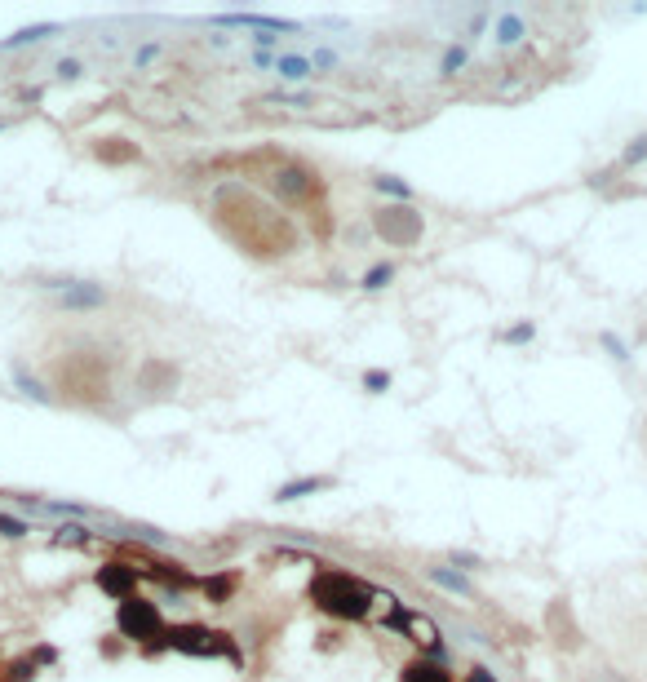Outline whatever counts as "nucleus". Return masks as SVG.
<instances>
[{
	"label": "nucleus",
	"mask_w": 647,
	"mask_h": 682,
	"mask_svg": "<svg viewBox=\"0 0 647 682\" xmlns=\"http://www.w3.org/2000/svg\"><path fill=\"white\" fill-rule=\"evenodd\" d=\"M311 598L315 607H324L328 616H342V620H364L368 607H373V589L351 581L346 572H320L311 581Z\"/></svg>",
	"instance_id": "nucleus-1"
},
{
	"label": "nucleus",
	"mask_w": 647,
	"mask_h": 682,
	"mask_svg": "<svg viewBox=\"0 0 647 682\" xmlns=\"http://www.w3.org/2000/svg\"><path fill=\"white\" fill-rule=\"evenodd\" d=\"M173 651H187V656H231L235 660V643L218 629H204V625H173L164 629V643Z\"/></svg>",
	"instance_id": "nucleus-2"
},
{
	"label": "nucleus",
	"mask_w": 647,
	"mask_h": 682,
	"mask_svg": "<svg viewBox=\"0 0 647 682\" xmlns=\"http://www.w3.org/2000/svg\"><path fill=\"white\" fill-rule=\"evenodd\" d=\"M116 625H120V634L125 638H133V643H147V638H164V616H160V607L156 603H147V598H125V603L116 607Z\"/></svg>",
	"instance_id": "nucleus-3"
},
{
	"label": "nucleus",
	"mask_w": 647,
	"mask_h": 682,
	"mask_svg": "<svg viewBox=\"0 0 647 682\" xmlns=\"http://www.w3.org/2000/svg\"><path fill=\"white\" fill-rule=\"evenodd\" d=\"M377 231H382L390 244H413L421 235V217L413 209H382L377 213Z\"/></svg>",
	"instance_id": "nucleus-4"
},
{
	"label": "nucleus",
	"mask_w": 647,
	"mask_h": 682,
	"mask_svg": "<svg viewBox=\"0 0 647 682\" xmlns=\"http://www.w3.org/2000/svg\"><path fill=\"white\" fill-rule=\"evenodd\" d=\"M98 589H107L111 598H133V589H138V567L129 563H102L98 567Z\"/></svg>",
	"instance_id": "nucleus-5"
},
{
	"label": "nucleus",
	"mask_w": 647,
	"mask_h": 682,
	"mask_svg": "<svg viewBox=\"0 0 647 682\" xmlns=\"http://www.w3.org/2000/svg\"><path fill=\"white\" fill-rule=\"evenodd\" d=\"M49 288H58V306H67V310H89V306L107 302L102 284H49Z\"/></svg>",
	"instance_id": "nucleus-6"
},
{
	"label": "nucleus",
	"mask_w": 647,
	"mask_h": 682,
	"mask_svg": "<svg viewBox=\"0 0 647 682\" xmlns=\"http://www.w3.org/2000/svg\"><path fill=\"white\" fill-rule=\"evenodd\" d=\"M399 682H453V674H448L444 665H439V660H413V665H404V678Z\"/></svg>",
	"instance_id": "nucleus-7"
},
{
	"label": "nucleus",
	"mask_w": 647,
	"mask_h": 682,
	"mask_svg": "<svg viewBox=\"0 0 647 682\" xmlns=\"http://www.w3.org/2000/svg\"><path fill=\"white\" fill-rule=\"evenodd\" d=\"M54 23H45V27H23V31H14L9 40H0V54H9V49H18V45H32V40H45V36H54Z\"/></svg>",
	"instance_id": "nucleus-8"
},
{
	"label": "nucleus",
	"mask_w": 647,
	"mask_h": 682,
	"mask_svg": "<svg viewBox=\"0 0 647 682\" xmlns=\"http://www.w3.org/2000/svg\"><path fill=\"white\" fill-rule=\"evenodd\" d=\"M275 67H280V80H306L311 76V58H293V54H275Z\"/></svg>",
	"instance_id": "nucleus-9"
},
{
	"label": "nucleus",
	"mask_w": 647,
	"mask_h": 682,
	"mask_svg": "<svg viewBox=\"0 0 647 682\" xmlns=\"http://www.w3.org/2000/svg\"><path fill=\"white\" fill-rule=\"evenodd\" d=\"M320 488H328V479H297V483H284V488H280V501H297V496L320 492Z\"/></svg>",
	"instance_id": "nucleus-10"
},
{
	"label": "nucleus",
	"mask_w": 647,
	"mask_h": 682,
	"mask_svg": "<svg viewBox=\"0 0 647 682\" xmlns=\"http://www.w3.org/2000/svg\"><path fill=\"white\" fill-rule=\"evenodd\" d=\"M430 581H435V585H444V589H453V594H470V581H466V576L444 572V567H430Z\"/></svg>",
	"instance_id": "nucleus-11"
},
{
	"label": "nucleus",
	"mask_w": 647,
	"mask_h": 682,
	"mask_svg": "<svg viewBox=\"0 0 647 682\" xmlns=\"http://www.w3.org/2000/svg\"><path fill=\"white\" fill-rule=\"evenodd\" d=\"M390 279H395V266H390V262H377L373 271L364 275V288H373V293H377V288H386Z\"/></svg>",
	"instance_id": "nucleus-12"
},
{
	"label": "nucleus",
	"mask_w": 647,
	"mask_h": 682,
	"mask_svg": "<svg viewBox=\"0 0 647 682\" xmlns=\"http://www.w3.org/2000/svg\"><path fill=\"white\" fill-rule=\"evenodd\" d=\"M519 36H523V23H519V18H501V27H497V40H501V45H515Z\"/></svg>",
	"instance_id": "nucleus-13"
},
{
	"label": "nucleus",
	"mask_w": 647,
	"mask_h": 682,
	"mask_svg": "<svg viewBox=\"0 0 647 682\" xmlns=\"http://www.w3.org/2000/svg\"><path fill=\"white\" fill-rule=\"evenodd\" d=\"M364 386H368V390H373V395H377V390H386V386H390V372H382V368L364 372Z\"/></svg>",
	"instance_id": "nucleus-14"
},
{
	"label": "nucleus",
	"mask_w": 647,
	"mask_h": 682,
	"mask_svg": "<svg viewBox=\"0 0 647 682\" xmlns=\"http://www.w3.org/2000/svg\"><path fill=\"white\" fill-rule=\"evenodd\" d=\"M377 191H386V195H399V200H408V195H413V191H408L404 182H395V178H377Z\"/></svg>",
	"instance_id": "nucleus-15"
},
{
	"label": "nucleus",
	"mask_w": 647,
	"mask_h": 682,
	"mask_svg": "<svg viewBox=\"0 0 647 682\" xmlns=\"http://www.w3.org/2000/svg\"><path fill=\"white\" fill-rule=\"evenodd\" d=\"M18 386H23V395H36L40 403L49 399V395H45V386H40V381H32V377H27V372H18Z\"/></svg>",
	"instance_id": "nucleus-16"
},
{
	"label": "nucleus",
	"mask_w": 647,
	"mask_h": 682,
	"mask_svg": "<svg viewBox=\"0 0 647 682\" xmlns=\"http://www.w3.org/2000/svg\"><path fill=\"white\" fill-rule=\"evenodd\" d=\"M461 62H466V49H448V54H444V67H439V71H444V76H453Z\"/></svg>",
	"instance_id": "nucleus-17"
},
{
	"label": "nucleus",
	"mask_w": 647,
	"mask_h": 682,
	"mask_svg": "<svg viewBox=\"0 0 647 682\" xmlns=\"http://www.w3.org/2000/svg\"><path fill=\"white\" fill-rule=\"evenodd\" d=\"M27 532V523H18V519H9V514H0V536H23Z\"/></svg>",
	"instance_id": "nucleus-18"
},
{
	"label": "nucleus",
	"mask_w": 647,
	"mask_h": 682,
	"mask_svg": "<svg viewBox=\"0 0 647 682\" xmlns=\"http://www.w3.org/2000/svg\"><path fill=\"white\" fill-rule=\"evenodd\" d=\"M639 160H647V138H639L630 151H625V164H639Z\"/></svg>",
	"instance_id": "nucleus-19"
},
{
	"label": "nucleus",
	"mask_w": 647,
	"mask_h": 682,
	"mask_svg": "<svg viewBox=\"0 0 647 682\" xmlns=\"http://www.w3.org/2000/svg\"><path fill=\"white\" fill-rule=\"evenodd\" d=\"M156 54H160V45H142L138 54H133V67H147V62L156 58Z\"/></svg>",
	"instance_id": "nucleus-20"
},
{
	"label": "nucleus",
	"mask_w": 647,
	"mask_h": 682,
	"mask_svg": "<svg viewBox=\"0 0 647 682\" xmlns=\"http://www.w3.org/2000/svg\"><path fill=\"white\" fill-rule=\"evenodd\" d=\"M58 76H63V80H76V76H80V62H76V58H63V62H58Z\"/></svg>",
	"instance_id": "nucleus-21"
},
{
	"label": "nucleus",
	"mask_w": 647,
	"mask_h": 682,
	"mask_svg": "<svg viewBox=\"0 0 647 682\" xmlns=\"http://www.w3.org/2000/svg\"><path fill=\"white\" fill-rule=\"evenodd\" d=\"M204 589H209L213 598H227L231 594V581H227V576H222V581H204Z\"/></svg>",
	"instance_id": "nucleus-22"
},
{
	"label": "nucleus",
	"mask_w": 647,
	"mask_h": 682,
	"mask_svg": "<svg viewBox=\"0 0 647 682\" xmlns=\"http://www.w3.org/2000/svg\"><path fill=\"white\" fill-rule=\"evenodd\" d=\"M333 62H337V54H333V49H315L311 67H333Z\"/></svg>",
	"instance_id": "nucleus-23"
},
{
	"label": "nucleus",
	"mask_w": 647,
	"mask_h": 682,
	"mask_svg": "<svg viewBox=\"0 0 647 682\" xmlns=\"http://www.w3.org/2000/svg\"><path fill=\"white\" fill-rule=\"evenodd\" d=\"M58 541H85V527H58Z\"/></svg>",
	"instance_id": "nucleus-24"
},
{
	"label": "nucleus",
	"mask_w": 647,
	"mask_h": 682,
	"mask_svg": "<svg viewBox=\"0 0 647 682\" xmlns=\"http://www.w3.org/2000/svg\"><path fill=\"white\" fill-rule=\"evenodd\" d=\"M253 40H258V45H266V49H271V45H280V36H275V31H258V36H253Z\"/></svg>",
	"instance_id": "nucleus-25"
},
{
	"label": "nucleus",
	"mask_w": 647,
	"mask_h": 682,
	"mask_svg": "<svg viewBox=\"0 0 647 682\" xmlns=\"http://www.w3.org/2000/svg\"><path fill=\"white\" fill-rule=\"evenodd\" d=\"M528 337H532V324H519V328H515V333H510L506 341H528Z\"/></svg>",
	"instance_id": "nucleus-26"
},
{
	"label": "nucleus",
	"mask_w": 647,
	"mask_h": 682,
	"mask_svg": "<svg viewBox=\"0 0 647 682\" xmlns=\"http://www.w3.org/2000/svg\"><path fill=\"white\" fill-rule=\"evenodd\" d=\"M466 682H497V678H492L488 669H470V678H466Z\"/></svg>",
	"instance_id": "nucleus-27"
}]
</instances>
